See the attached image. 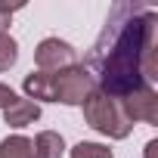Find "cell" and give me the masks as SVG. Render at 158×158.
<instances>
[{"mask_svg": "<svg viewBox=\"0 0 158 158\" xmlns=\"http://www.w3.org/2000/svg\"><path fill=\"white\" fill-rule=\"evenodd\" d=\"M84 68L115 99L152 84L158 77V13L139 3H118Z\"/></svg>", "mask_w": 158, "mask_h": 158, "instance_id": "6da1fadb", "label": "cell"}, {"mask_svg": "<svg viewBox=\"0 0 158 158\" xmlns=\"http://www.w3.org/2000/svg\"><path fill=\"white\" fill-rule=\"evenodd\" d=\"M84 118H87V124H90L93 130H99V133H106V136H112V139H124V136L133 130V124L127 121V115H124V109H121V102H118L115 96L102 93L99 87L84 99Z\"/></svg>", "mask_w": 158, "mask_h": 158, "instance_id": "7a4b0ae2", "label": "cell"}, {"mask_svg": "<svg viewBox=\"0 0 158 158\" xmlns=\"http://www.w3.org/2000/svg\"><path fill=\"white\" fill-rule=\"evenodd\" d=\"M50 87H53V102L84 106V99L96 90V81L84 65H68L62 71H50Z\"/></svg>", "mask_w": 158, "mask_h": 158, "instance_id": "3957f363", "label": "cell"}, {"mask_svg": "<svg viewBox=\"0 0 158 158\" xmlns=\"http://www.w3.org/2000/svg\"><path fill=\"white\" fill-rule=\"evenodd\" d=\"M74 47L68 40H59V37H44L34 50V62H37V71H62L68 65H74Z\"/></svg>", "mask_w": 158, "mask_h": 158, "instance_id": "277c9868", "label": "cell"}, {"mask_svg": "<svg viewBox=\"0 0 158 158\" xmlns=\"http://www.w3.org/2000/svg\"><path fill=\"white\" fill-rule=\"evenodd\" d=\"M118 102H121V109H124V115H127L130 124H133V121H143V124H155V121H158V93H155L152 84H146V87L127 93V96L118 99Z\"/></svg>", "mask_w": 158, "mask_h": 158, "instance_id": "5b68a950", "label": "cell"}, {"mask_svg": "<svg viewBox=\"0 0 158 158\" xmlns=\"http://www.w3.org/2000/svg\"><path fill=\"white\" fill-rule=\"evenodd\" d=\"M40 118V106L31 102V99H16L10 109H3V121L10 127H28Z\"/></svg>", "mask_w": 158, "mask_h": 158, "instance_id": "8992f818", "label": "cell"}, {"mask_svg": "<svg viewBox=\"0 0 158 158\" xmlns=\"http://www.w3.org/2000/svg\"><path fill=\"white\" fill-rule=\"evenodd\" d=\"M31 146H34V158H62L65 152V139L56 130H40L31 139Z\"/></svg>", "mask_w": 158, "mask_h": 158, "instance_id": "52a82bcc", "label": "cell"}, {"mask_svg": "<svg viewBox=\"0 0 158 158\" xmlns=\"http://www.w3.org/2000/svg\"><path fill=\"white\" fill-rule=\"evenodd\" d=\"M25 93H28V99L34 102V99H44V102H53V87H50V71H31L28 77H25Z\"/></svg>", "mask_w": 158, "mask_h": 158, "instance_id": "ba28073f", "label": "cell"}, {"mask_svg": "<svg viewBox=\"0 0 158 158\" xmlns=\"http://www.w3.org/2000/svg\"><path fill=\"white\" fill-rule=\"evenodd\" d=\"M0 158H34V146L28 136L16 133V136H6L0 143Z\"/></svg>", "mask_w": 158, "mask_h": 158, "instance_id": "9c48e42d", "label": "cell"}, {"mask_svg": "<svg viewBox=\"0 0 158 158\" xmlns=\"http://www.w3.org/2000/svg\"><path fill=\"white\" fill-rule=\"evenodd\" d=\"M19 59V44L10 34H0V71H10Z\"/></svg>", "mask_w": 158, "mask_h": 158, "instance_id": "30bf717a", "label": "cell"}, {"mask_svg": "<svg viewBox=\"0 0 158 158\" xmlns=\"http://www.w3.org/2000/svg\"><path fill=\"white\" fill-rule=\"evenodd\" d=\"M71 158H112V149L102 143H77L71 149Z\"/></svg>", "mask_w": 158, "mask_h": 158, "instance_id": "8fae6325", "label": "cell"}, {"mask_svg": "<svg viewBox=\"0 0 158 158\" xmlns=\"http://www.w3.org/2000/svg\"><path fill=\"white\" fill-rule=\"evenodd\" d=\"M16 10H19V6H6V3H0V34H6V28H10Z\"/></svg>", "mask_w": 158, "mask_h": 158, "instance_id": "7c38bea8", "label": "cell"}, {"mask_svg": "<svg viewBox=\"0 0 158 158\" xmlns=\"http://www.w3.org/2000/svg\"><path fill=\"white\" fill-rule=\"evenodd\" d=\"M16 99H19V96H16V90H13V87L0 84V109H10V106H13Z\"/></svg>", "mask_w": 158, "mask_h": 158, "instance_id": "4fadbf2b", "label": "cell"}, {"mask_svg": "<svg viewBox=\"0 0 158 158\" xmlns=\"http://www.w3.org/2000/svg\"><path fill=\"white\" fill-rule=\"evenodd\" d=\"M155 149H158V139H149L146 143V158H155Z\"/></svg>", "mask_w": 158, "mask_h": 158, "instance_id": "5bb4252c", "label": "cell"}]
</instances>
